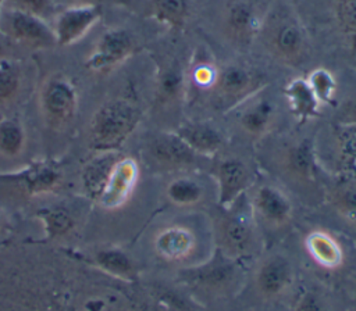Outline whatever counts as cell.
Returning a JSON list of instances; mask_svg holds the SVG:
<instances>
[{
	"mask_svg": "<svg viewBox=\"0 0 356 311\" xmlns=\"http://www.w3.org/2000/svg\"><path fill=\"white\" fill-rule=\"evenodd\" d=\"M142 118L140 107L131 99L117 97L103 103L89 124V147L96 151H118Z\"/></svg>",
	"mask_w": 356,
	"mask_h": 311,
	"instance_id": "6da1fadb",
	"label": "cell"
},
{
	"mask_svg": "<svg viewBox=\"0 0 356 311\" xmlns=\"http://www.w3.org/2000/svg\"><path fill=\"white\" fill-rule=\"evenodd\" d=\"M268 51L282 64L299 65L307 54V36L300 22L288 12L271 14L261 26Z\"/></svg>",
	"mask_w": 356,
	"mask_h": 311,
	"instance_id": "7a4b0ae2",
	"label": "cell"
},
{
	"mask_svg": "<svg viewBox=\"0 0 356 311\" xmlns=\"http://www.w3.org/2000/svg\"><path fill=\"white\" fill-rule=\"evenodd\" d=\"M266 83V75L254 67L232 62L217 69L211 93L220 107L229 110L260 93Z\"/></svg>",
	"mask_w": 356,
	"mask_h": 311,
	"instance_id": "3957f363",
	"label": "cell"
},
{
	"mask_svg": "<svg viewBox=\"0 0 356 311\" xmlns=\"http://www.w3.org/2000/svg\"><path fill=\"white\" fill-rule=\"evenodd\" d=\"M40 107L50 126L63 128L70 124L78 107V96L74 83L63 75L50 76L40 90Z\"/></svg>",
	"mask_w": 356,
	"mask_h": 311,
	"instance_id": "277c9868",
	"label": "cell"
},
{
	"mask_svg": "<svg viewBox=\"0 0 356 311\" xmlns=\"http://www.w3.org/2000/svg\"><path fill=\"white\" fill-rule=\"evenodd\" d=\"M0 32L17 42L35 47L56 46V36L46 19L18 10L1 8Z\"/></svg>",
	"mask_w": 356,
	"mask_h": 311,
	"instance_id": "5b68a950",
	"label": "cell"
},
{
	"mask_svg": "<svg viewBox=\"0 0 356 311\" xmlns=\"http://www.w3.org/2000/svg\"><path fill=\"white\" fill-rule=\"evenodd\" d=\"M135 49L136 39L132 32L124 28H113L100 36L85 65L95 72H107L131 57Z\"/></svg>",
	"mask_w": 356,
	"mask_h": 311,
	"instance_id": "8992f818",
	"label": "cell"
},
{
	"mask_svg": "<svg viewBox=\"0 0 356 311\" xmlns=\"http://www.w3.org/2000/svg\"><path fill=\"white\" fill-rule=\"evenodd\" d=\"M147 158L163 169H181L191 167L199 157L175 132H159L145 146Z\"/></svg>",
	"mask_w": 356,
	"mask_h": 311,
	"instance_id": "52a82bcc",
	"label": "cell"
},
{
	"mask_svg": "<svg viewBox=\"0 0 356 311\" xmlns=\"http://www.w3.org/2000/svg\"><path fill=\"white\" fill-rule=\"evenodd\" d=\"M218 204L225 210L243 197L252 183V174L248 165L235 157L221 160L214 168Z\"/></svg>",
	"mask_w": 356,
	"mask_h": 311,
	"instance_id": "ba28073f",
	"label": "cell"
},
{
	"mask_svg": "<svg viewBox=\"0 0 356 311\" xmlns=\"http://www.w3.org/2000/svg\"><path fill=\"white\" fill-rule=\"evenodd\" d=\"M102 17V6L78 4L60 11L54 22L56 44L70 46L82 39Z\"/></svg>",
	"mask_w": 356,
	"mask_h": 311,
	"instance_id": "9c48e42d",
	"label": "cell"
},
{
	"mask_svg": "<svg viewBox=\"0 0 356 311\" xmlns=\"http://www.w3.org/2000/svg\"><path fill=\"white\" fill-rule=\"evenodd\" d=\"M218 225L220 247L224 253L238 260L245 255L253 244V225L245 211H236L231 205Z\"/></svg>",
	"mask_w": 356,
	"mask_h": 311,
	"instance_id": "30bf717a",
	"label": "cell"
},
{
	"mask_svg": "<svg viewBox=\"0 0 356 311\" xmlns=\"http://www.w3.org/2000/svg\"><path fill=\"white\" fill-rule=\"evenodd\" d=\"M0 179L17 182L28 194L51 192L61 180V164L56 160H36L13 174H0Z\"/></svg>",
	"mask_w": 356,
	"mask_h": 311,
	"instance_id": "8fae6325",
	"label": "cell"
},
{
	"mask_svg": "<svg viewBox=\"0 0 356 311\" xmlns=\"http://www.w3.org/2000/svg\"><path fill=\"white\" fill-rule=\"evenodd\" d=\"M139 178V167L132 157L121 156L114 164L104 189L97 200L104 208L122 205L132 194Z\"/></svg>",
	"mask_w": 356,
	"mask_h": 311,
	"instance_id": "7c38bea8",
	"label": "cell"
},
{
	"mask_svg": "<svg viewBox=\"0 0 356 311\" xmlns=\"http://www.w3.org/2000/svg\"><path fill=\"white\" fill-rule=\"evenodd\" d=\"M238 260L218 247L204 264L185 271V276L189 278V280L207 289H221L228 286L238 278Z\"/></svg>",
	"mask_w": 356,
	"mask_h": 311,
	"instance_id": "4fadbf2b",
	"label": "cell"
},
{
	"mask_svg": "<svg viewBox=\"0 0 356 311\" xmlns=\"http://www.w3.org/2000/svg\"><path fill=\"white\" fill-rule=\"evenodd\" d=\"M222 28L234 43H246L257 28V11L253 0H231L224 10Z\"/></svg>",
	"mask_w": 356,
	"mask_h": 311,
	"instance_id": "5bb4252c",
	"label": "cell"
},
{
	"mask_svg": "<svg viewBox=\"0 0 356 311\" xmlns=\"http://www.w3.org/2000/svg\"><path fill=\"white\" fill-rule=\"evenodd\" d=\"M260 218L271 225H282L292 215V203L289 197L277 186L260 185L252 197L250 205Z\"/></svg>",
	"mask_w": 356,
	"mask_h": 311,
	"instance_id": "9a60e30c",
	"label": "cell"
},
{
	"mask_svg": "<svg viewBox=\"0 0 356 311\" xmlns=\"http://www.w3.org/2000/svg\"><path fill=\"white\" fill-rule=\"evenodd\" d=\"M257 94L238 106V124L250 136L264 135L271 128L277 114L275 103L267 96L259 97Z\"/></svg>",
	"mask_w": 356,
	"mask_h": 311,
	"instance_id": "2e32d148",
	"label": "cell"
},
{
	"mask_svg": "<svg viewBox=\"0 0 356 311\" xmlns=\"http://www.w3.org/2000/svg\"><path fill=\"white\" fill-rule=\"evenodd\" d=\"M293 267L284 254L266 257L256 272V285L266 296H275L284 292L292 282Z\"/></svg>",
	"mask_w": 356,
	"mask_h": 311,
	"instance_id": "e0dca14e",
	"label": "cell"
},
{
	"mask_svg": "<svg viewBox=\"0 0 356 311\" xmlns=\"http://www.w3.org/2000/svg\"><path fill=\"white\" fill-rule=\"evenodd\" d=\"M196 247V239L191 229L182 225H171L161 229L154 239L157 254L170 261H181L189 257Z\"/></svg>",
	"mask_w": 356,
	"mask_h": 311,
	"instance_id": "ac0fdd59",
	"label": "cell"
},
{
	"mask_svg": "<svg viewBox=\"0 0 356 311\" xmlns=\"http://www.w3.org/2000/svg\"><path fill=\"white\" fill-rule=\"evenodd\" d=\"M197 156L213 157L224 144L221 132L207 122H188L175 132Z\"/></svg>",
	"mask_w": 356,
	"mask_h": 311,
	"instance_id": "d6986e66",
	"label": "cell"
},
{
	"mask_svg": "<svg viewBox=\"0 0 356 311\" xmlns=\"http://www.w3.org/2000/svg\"><path fill=\"white\" fill-rule=\"evenodd\" d=\"M120 157L118 151H100L83 165L81 174L82 186L90 200H99L108 175Z\"/></svg>",
	"mask_w": 356,
	"mask_h": 311,
	"instance_id": "ffe728a7",
	"label": "cell"
},
{
	"mask_svg": "<svg viewBox=\"0 0 356 311\" xmlns=\"http://www.w3.org/2000/svg\"><path fill=\"white\" fill-rule=\"evenodd\" d=\"M284 94L288 100L292 114L300 124L318 115L320 101L314 96L310 85L305 78L292 79L284 87Z\"/></svg>",
	"mask_w": 356,
	"mask_h": 311,
	"instance_id": "44dd1931",
	"label": "cell"
},
{
	"mask_svg": "<svg viewBox=\"0 0 356 311\" xmlns=\"http://www.w3.org/2000/svg\"><path fill=\"white\" fill-rule=\"evenodd\" d=\"M305 246L310 257L324 268H335L342 261L343 253L339 243L327 232L314 230L309 233Z\"/></svg>",
	"mask_w": 356,
	"mask_h": 311,
	"instance_id": "7402d4cb",
	"label": "cell"
},
{
	"mask_svg": "<svg viewBox=\"0 0 356 311\" xmlns=\"http://www.w3.org/2000/svg\"><path fill=\"white\" fill-rule=\"evenodd\" d=\"M185 90V72L177 60L164 62L157 75L156 97L160 103H172L182 97Z\"/></svg>",
	"mask_w": 356,
	"mask_h": 311,
	"instance_id": "603a6c76",
	"label": "cell"
},
{
	"mask_svg": "<svg viewBox=\"0 0 356 311\" xmlns=\"http://www.w3.org/2000/svg\"><path fill=\"white\" fill-rule=\"evenodd\" d=\"M95 264L106 274L118 279L134 280L138 276L135 261L128 253L118 247H107L97 251L95 254Z\"/></svg>",
	"mask_w": 356,
	"mask_h": 311,
	"instance_id": "cb8c5ba5",
	"label": "cell"
},
{
	"mask_svg": "<svg viewBox=\"0 0 356 311\" xmlns=\"http://www.w3.org/2000/svg\"><path fill=\"white\" fill-rule=\"evenodd\" d=\"M35 215L43 224L46 240L57 239L70 233L76 224L74 212L64 204H53V205L42 207L36 210Z\"/></svg>",
	"mask_w": 356,
	"mask_h": 311,
	"instance_id": "d4e9b609",
	"label": "cell"
},
{
	"mask_svg": "<svg viewBox=\"0 0 356 311\" xmlns=\"http://www.w3.org/2000/svg\"><path fill=\"white\" fill-rule=\"evenodd\" d=\"M150 17L159 24L172 29H182L191 14L189 0H150Z\"/></svg>",
	"mask_w": 356,
	"mask_h": 311,
	"instance_id": "484cf974",
	"label": "cell"
},
{
	"mask_svg": "<svg viewBox=\"0 0 356 311\" xmlns=\"http://www.w3.org/2000/svg\"><path fill=\"white\" fill-rule=\"evenodd\" d=\"M165 194L167 199L178 207H192L203 201L206 187L200 179L189 175H181L167 185Z\"/></svg>",
	"mask_w": 356,
	"mask_h": 311,
	"instance_id": "4316f807",
	"label": "cell"
},
{
	"mask_svg": "<svg viewBox=\"0 0 356 311\" xmlns=\"http://www.w3.org/2000/svg\"><path fill=\"white\" fill-rule=\"evenodd\" d=\"M330 200L334 208L352 225H356V178H341L331 189Z\"/></svg>",
	"mask_w": 356,
	"mask_h": 311,
	"instance_id": "83f0119b",
	"label": "cell"
},
{
	"mask_svg": "<svg viewBox=\"0 0 356 311\" xmlns=\"http://www.w3.org/2000/svg\"><path fill=\"white\" fill-rule=\"evenodd\" d=\"M286 169L298 178L312 179L316 174V158L313 147L307 140H303L291 147L285 157Z\"/></svg>",
	"mask_w": 356,
	"mask_h": 311,
	"instance_id": "f1b7e54d",
	"label": "cell"
},
{
	"mask_svg": "<svg viewBox=\"0 0 356 311\" xmlns=\"http://www.w3.org/2000/svg\"><path fill=\"white\" fill-rule=\"evenodd\" d=\"M25 146V129L17 117L0 119V154L17 157Z\"/></svg>",
	"mask_w": 356,
	"mask_h": 311,
	"instance_id": "f546056e",
	"label": "cell"
},
{
	"mask_svg": "<svg viewBox=\"0 0 356 311\" xmlns=\"http://www.w3.org/2000/svg\"><path fill=\"white\" fill-rule=\"evenodd\" d=\"M21 69L17 62L0 60V104L11 101L19 90Z\"/></svg>",
	"mask_w": 356,
	"mask_h": 311,
	"instance_id": "4dcf8cb0",
	"label": "cell"
},
{
	"mask_svg": "<svg viewBox=\"0 0 356 311\" xmlns=\"http://www.w3.org/2000/svg\"><path fill=\"white\" fill-rule=\"evenodd\" d=\"M320 104H331L337 92V81L325 68H317L306 78Z\"/></svg>",
	"mask_w": 356,
	"mask_h": 311,
	"instance_id": "1f68e13d",
	"label": "cell"
},
{
	"mask_svg": "<svg viewBox=\"0 0 356 311\" xmlns=\"http://www.w3.org/2000/svg\"><path fill=\"white\" fill-rule=\"evenodd\" d=\"M3 8L24 11L46 19L54 14L56 4L54 0H6Z\"/></svg>",
	"mask_w": 356,
	"mask_h": 311,
	"instance_id": "d6a6232c",
	"label": "cell"
},
{
	"mask_svg": "<svg viewBox=\"0 0 356 311\" xmlns=\"http://www.w3.org/2000/svg\"><path fill=\"white\" fill-rule=\"evenodd\" d=\"M334 12L339 26L356 36V0H337Z\"/></svg>",
	"mask_w": 356,
	"mask_h": 311,
	"instance_id": "836d02e7",
	"label": "cell"
},
{
	"mask_svg": "<svg viewBox=\"0 0 356 311\" xmlns=\"http://www.w3.org/2000/svg\"><path fill=\"white\" fill-rule=\"evenodd\" d=\"M338 143L342 157L348 161L356 162V125H341Z\"/></svg>",
	"mask_w": 356,
	"mask_h": 311,
	"instance_id": "e575fe53",
	"label": "cell"
},
{
	"mask_svg": "<svg viewBox=\"0 0 356 311\" xmlns=\"http://www.w3.org/2000/svg\"><path fill=\"white\" fill-rule=\"evenodd\" d=\"M216 72H217V69L211 68V65H207V64L197 65L193 72V81L200 87L211 86L214 82V78H216Z\"/></svg>",
	"mask_w": 356,
	"mask_h": 311,
	"instance_id": "d590c367",
	"label": "cell"
},
{
	"mask_svg": "<svg viewBox=\"0 0 356 311\" xmlns=\"http://www.w3.org/2000/svg\"><path fill=\"white\" fill-rule=\"evenodd\" d=\"M299 311H327L324 308V305L321 304V301L313 296V294H307L302 303H300V307H299Z\"/></svg>",
	"mask_w": 356,
	"mask_h": 311,
	"instance_id": "8d00e7d4",
	"label": "cell"
},
{
	"mask_svg": "<svg viewBox=\"0 0 356 311\" xmlns=\"http://www.w3.org/2000/svg\"><path fill=\"white\" fill-rule=\"evenodd\" d=\"M342 125H356V100L348 103L342 110Z\"/></svg>",
	"mask_w": 356,
	"mask_h": 311,
	"instance_id": "74e56055",
	"label": "cell"
},
{
	"mask_svg": "<svg viewBox=\"0 0 356 311\" xmlns=\"http://www.w3.org/2000/svg\"><path fill=\"white\" fill-rule=\"evenodd\" d=\"M106 1H111V3H118V4H124L128 3L129 0H79L81 4H96V6H102Z\"/></svg>",
	"mask_w": 356,
	"mask_h": 311,
	"instance_id": "f35d334b",
	"label": "cell"
},
{
	"mask_svg": "<svg viewBox=\"0 0 356 311\" xmlns=\"http://www.w3.org/2000/svg\"><path fill=\"white\" fill-rule=\"evenodd\" d=\"M4 1H6V0H0V11H1V8H3V4H4Z\"/></svg>",
	"mask_w": 356,
	"mask_h": 311,
	"instance_id": "ab89813d",
	"label": "cell"
},
{
	"mask_svg": "<svg viewBox=\"0 0 356 311\" xmlns=\"http://www.w3.org/2000/svg\"><path fill=\"white\" fill-rule=\"evenodd\" d=\"M1 50H3V46H1V43H0V54H1Z\"/></svg>",
	"mask_w": 356,
	"mask_h": 311,
	"instance_id": "60d3db41",
	"label": "cell"
},
{
	"mask_svg": "<svg viewBox=\"0 0 356 311\" xmlns=\"http://www.w3.org/2000/svg\"><path fill=\"white\" fill-rule=\"evenodd\" d=\"M0 225H1V214H0Z\"/></svg>",
	"mask_w": 356,
	"mask_h": 311,
	"instance_id": "b9f144b4",
	"label": "cell"
}]
</instances>
